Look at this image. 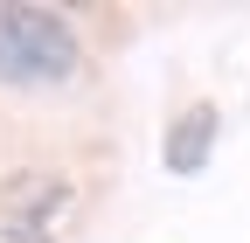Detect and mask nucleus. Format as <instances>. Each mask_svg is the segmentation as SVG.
Listing matches in <instances>:
<instances>
[{
	"mask_svg": "<svg viewBox=\"0 0 250 243\" xmlns=\"http://www.w3.org/2000/svg\"><path fill=\"white\" fill-rule=\"evenodd\" d=\"M77 63H83V42L70 14L35 7V0H0V83L49 90V83H70Z\"/></svg>",
	"mask_w": 250,
	"mask_h": 243,
	"instance_id": "1",
	"label": "nucleus"
},
{
	"mask_svg": "<svg viewBox=\"0 0 250 243\" xmlns=\"http://www.w3.org/2000/svg\"><path fill=\"white\" fill-rule=\"evenodd\" d=\"M77 229V188L56 167H14L0 181V243H62Z\"/></svg>",
	"mask_w": 250,
	"mask_h": 243,
	"instance_id": "2",
	"label": "nucleus"
},
{
	"mask_svg": "<svg viewBox=\"0 0 250 243\" xmlns=\"http://www.w3.org/2000/svg\"><path fill=\"white\" fill-rule=\"evenodd\" d=\"M215 139H223V111H215V104H188V111H174V125H167V139H160L167 174L195 181V174L208 167V153H215Z\"/></svg>",
	"mask_w": 250,
	"mask_h": 243,
	"instance_id": "3",
	"label": "nucleus"
}]
</instances>
